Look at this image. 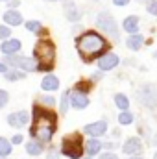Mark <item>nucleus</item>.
<instances>
[{
    "label": "nucleus",
    "mask_w": 157,
    "mask_h": 159,
    "mask_svg": "<svg viewBox=\"0 0 157 159\" xmlns=\"http://www.w3.org/2000/svg\"><path fill=\"white\" fill-rule=\"evenodd\" d=\"M56 129H57L56 113L35 104V107H34V122H32V128H30L32 137L41 141V143H50Z\"/></svg>",
    "instance_id": "obj_1"
},
{
    "label": "nucleus",
    "mask_w": 157,
    "mask_h": 159,
    "mask_svg": "<svg viewBox=\"0 0 157 159\" xmlns=\"http://www.w3.org/2000/svg\"><path fill=\"white\" fill-rule=\"evenodd\" d=\"M76 48H78L79 57L85 63H91L92 59H98L102 54L107 52L109 43L104 35H100L96 32H85L76 39Z\"/></svg>",
    "instance_id": "obj_2"
},
{
    "label": "nucleus",
    "mask_w": 157,
    "mask_h": 159,
    "mask_svg": "<svg viewBox=\"0 0 157 159\" xmlns=\"http://www.w3.org/2000/svg\"><path fill=\"white\" fill-rule=\"evenodd\" d=\"M34 57L37 61V70H41V72L52 70L54 61H56V46H54V43L48 39L37 41L35 48H34Z\"/></svg>",
    "instance_id": "obj_3"
},
{
    "label": "nucleus",
    "mask_w": 157,
    "mask_h": 159,
    "mask_svg": "<svg viewBox=\"0 0 157 159\" xmlns=\"http://www.w3.org/2000/svg\"><path fill=\"white\" fill-rule=\"evenodd\" d=\"M85 150V144L81 141V133L74 131L63 137L61 141V154L70 159H81V154Z\"/></svg>",
    "instance_id": "obj_4"
},
{
    "label": "nucleus",
    "mask_w": 157,
    "mask_h": 159,
    "mask_svg": "<svg viewBox=\"0 0 157 159\" xmlns=\"http://www.w3.org/2000/svg\"><path fill=\"white\" fill-rule=\"evenodd\" d=\"M2 61H4L7 67H11V69H20V70H24V72H35V70H37V61L32 59V57L20 56V54L4 56Z\"/></svg>",
    "instance_id": "obj_5"
},
{
    "label": "nucleus",
    "mask_w": 157,
    "mask_h": 159,
    "mask_svg": "<svg viewBox=\"0 0 157 159\" xmlns=\"http://www.w3.org/2000/svg\"><path fill=\"white\" fill-rule=\"evenodd\" d=\"M96 26L98 30H102L105 35H111L113 41H118V26L117 20L113 19V15L109 11H100L96 15Z\"/></svg>",
    "instance_id": "obj_6"
},
{
    "label": "nucleus",
    "mask_w": 157,
    "mask_h": 159,
    "mask_svg": "<svg viewBox=\"0 0 157 159\" xmlns=\"http://www.w3.org/2000/svg\"><path fill=\"white\" fill-rule=\"evenodd\" d=\"M137 100H139V104H142L144 107L154 109L157 106V85L155 83H144V85L139 89Z\"/></svg>",
    "instance_id": "obj_7"
},
{
    "label": "nucleus",
    "mask_w": 157,
    "mask_h": 159,
    "mask_svg": "<svg viewBox=\"0 0 157 159\" xmlns=\"http://www.w3.org/2000/svg\"><path fill=\"white\" fill-rule=\"evenodd\" d=\"M118 63H120V59H118V56L115 52H105V54H102V56L96 59L98 70H104V72H109V70L117 69Z\"/></svg>",
    "instance_id": "obj_8"
},
{
    "label": "nucleus",
    "mask_w": 157,
    "mask_h": 159,
    "mask_svg": "<svg viewBox=\"0 0 157 159\" xmlns=\"http://www.w3.org/2000/svg\"><path fill=\"white\" fill-rule=\"evenodd\" d=\"M105 131H107L105 120H96V122H91L83 128V133L89 137H102V135H105Z\"/></svg>",
    "instance_id": "obj_9"
},
{
    "label": "nucleus",
    "mask_w": 157,
    "mask_h": 159,
    "mask_svg": "<svg viewBox=\"0 0 157 159\" xmlns=\"http://www.w3.org/2000/svg\"><path fill=\"white\" fill-rule=\"evenodd\" d=\"M122 152L128 154V156H139V154H142V141L139 137L126 139V143L122 144Z\"/></svg>",
    "instance_id": "obj_10"
},
{
    "label": "nucleus",
    "mask_w": 157,
    "mask_h": 159,
    "mask_svg": "<svg viewBox=\"0 0 157 159\" xmlns=\"http://www.w3.org/2000/svg\"><path fill=\"white\" fill-rule=\"evenodd\" d=\"M28 122H30V115H28L26 111H15V113H9V115H7V124H9L11 128L20 129V128H24Z\"/></svg>",
    "instance_id": "obj_11"
},
{
    "label": "nucleus",
    "mask_w": 157,
    "mask_h": 159,
    "mask_svg": "<svg viewBox=\"0 0 157 159\" xmlns=\"http://www.w3.org/2000/svg\"><path fill=\"white\" fill-rule=\"evenodd\" d=\"M70 106H72L74 109H85V107L89 106V96H87V93H81L78 89L70 91Z\"/></svg>",
    "instance_id": "obj_12"
},
{
    "label": "nucleus",
    "mask_w": 157,
    "mask_h": 159,
    "mask_svg": "<svg viewBox=\"0 0 157 159\" xmlns=\"http://www.w3.org/2000/svg\"><path fill=\"white\" fill-rule=\"evenodd\" d=\"M20 48H22V44H20V41L19 39H13V37H9V39H6L2 43V46H0V50H2V54L4 56H11V54H19L20 52Z\"/></svg>",
    "instance_id": "obj_13"
},
{
    "label": "nucleus",
    "mask_w": 157,
    "mask_h": 159,
    "mask_svg": "<svg viewBox=\"0 0 157 159\" xmlns=\"http://www.w3.org/2000/svg\"><path fill=\"white\" fill-rule=\"evenodd\" d=\"M65 17H67V20H70V22H78L79 19H81V13H79L78 6L72 2V0H65Z\"/></svg>",
    "instance_id": "obj_14"
},
{
    "label": "nucleus",
    "mask_w": 157,
    "mask_h": 159,
    "mask_svg": "<svg viewBox=\"0 0 157 159\" xmlns=\"http://www.w3.org/2000/svg\"><path fill=\"white\" fill-rule=\"evenodd\" d=\"M2 19L6 20L7 26H20V24H22V15L17 11V7H9V9L4 13Z\"/></svg>",
    "instance_id": "obj_15"
},
{
    "label": "nucleus",
    "mask_w": 157,
    "mask_h": 159,
    "mask_svg": "<svg viewBox=\"0 0 157 159\" xmlns=\"http://www.w3.org/2000/svg\"><path fill=\"white\" fill-rule=\"evenodd\" d=\"M104 150V143L98 139V137H91L87 143H85V154L87 156H96V154H100Z\"/></svg>",
    "instance_id": "obj_16"
},
{
    "label": "nucleus",
    "mask_w": 157,
    "mask_h": 159,
    "mask_svg": "<svg viewBox=\"0 0 157 159\" xmlns=\"http://www.w3.org/2000/svg\"><path fill=\"white\" fill-rule=\"evenodd\" d=\"M41 89L43 91H57L59 89V80L57 76H54V74H46L44 78L41 80Z\"/></svg>",
    "instance_id": "obj_17"
},
{
    "label": "nucleus",
    "mask_w": 157,
    "mask_h": 159,
    "mask_svg": "<svg viewBox=\"0 0 157 159\" xmlns=\"http://www.w3.org/2000/svg\"><path fill=\"white\" fill-rule=\"evenodd\" d=\"M44 143H41L37 139H34V141H28L26 143V154L28 156H32V157H37L41 156L43 152H44V146H43Z\"/></svg>",
    "instance_id": "obj_18"
},
{
    "label": "nucleus",
    "mask_w": 157,
    "mask_h": 159,
    "mask_svg": "<svg viewBox=\"0 0 157 159\" xmlns=\"http://www.w3.org/2000/svg\"><path fill=\"white\" fill-rule=\"evenodd\" d=\"M139 17L137 15H129V17H126L124 19V22H122V28H124V32H128V34H135V32H139Z\"/></svg>",
    "instance_id": "obj_19"
},
{
    "label": "nucleus",
    "mask_w": 157,
    "mask_h": 159,
    "mask_svg": "<svg viewBox=\"0 0 157 159\" xmlns=\"http://www.w3.org/2000/svg\"><path fill=\"white\" fill-rule=\"evenodd\" d=\"M144 44V37L139 34V32H135V34H129V37L126 39V46L129 48V50H141V46Z\"/></svg>",
    "instance_id": "obj_20"
},
{
    "label": "nucleus",
    "mask_w": 157,
    "mask_h": 159,
    "mask_svg": "<svg viewBox=\"0 0 157 159\" xmlns=\"http://www.w3.org/2000/svg\"><path fill=\"white\" fill-rule=\"evenodd\" d=\"M24 76H26L24 70H20V69H11V67L4 72V80H6V81H19V80H24Z\"/></svg>",
    "instance_id": "obj_21"
},
{
    "label": "nucleus",
    "mask_w": 157,
    "mask_h": 159,
    "mask_svg": "<svg viewBox=\"0 0 157 159\" xmlns=\"http://www.w3.org/2000/svg\"><path fill=\"white\" fill-rule=\"evenodd\" d=\"M11 150H13V143L7 141L6 137H0V157L11 156Z\"/></svg>",
    "instance_id": "obj_22"
},
{
    "label": "nucleus",
    "mask_w": 157,
    "mask_h": 159,
    "mask_svg": "<svg viewBox=\"0 0 157 159\" xmlns=\"http://www.w3.org/2000/svg\"><path fill=\"white\" fill-rule=\"evenodd\" d=\"M69 106H70V91H63V94H61V98H59V111H61L63 115H67Z\"/></svg>",
    "instance_id": "obj_23"
},
{
    "label": "nucleus",
    "mask_w": 157,
    "mask_h": 159,
    "mask_svg": "<svg viewBox=\"0 0 157 159\" xmlns=\"http://www.w3.org/2000/svg\"><path fill=\"white\" fill-rule=\"evenodd\" d=\"M115 104H117V107L120 109V111H126V109H129V98H128L126 94H122V93L115 94Z\"/></svg>",
    "instance_id": "obj_24"
},
{
    "label": "nucleus",
    "mask_w": 157,
    "mask_h": 159,
    "mask_svg": "<svg viewBox=\"0 0 157 159\" xmlns=\"http://www.w3.org/2000/svg\"><path fill=\"white\" fill-rule=\"evenodd\" d=\"M118 124H120V126H129V124H133V113H129L128 109H126V111H120V115H118Z\"/></svg>",
    "instance_id": "obj_25"
},
{
    "label": "nucleus",
    "mask_w": 157,
    "mask_h": 159,
    "mask_svg": "<svg viewBox=\"0 0 157 159\" xmlns=\"http://www.w3.org/2000/svg\"><path fill=\"white\" fill-rule=\"evenodd\" d=\"M26 30L28 32H34V34H37V32H43V26H41L39 20H26Z\"/></svg>",
    "instance_id": "obj_26"
},
{
    "label": "nucleus",
    "mask_w": 157,
    "mask_h": 159,
    "mask_svg": "<svg viewBox=\"0 0 157 159\" xmlns=\"http://www.w3.org/2000/svg\"><path fill=\"white\" fill-rule=\"evenodd\" d=\"M37 102H43L44 106L52 107V106L56 104V98H54L52 94H39V96H37Z\"/></svg>",
    "instance_id": "obj_27"
},
{
    "label": "nucleus",
    "mask_w": 157,
    "mask_h": 159,
    "mask_svg": "<svg viewBox=\"0 0 157 159\" xmlns=\"http://www.w3.org/2000/svg\"><path fill=\"white\" fill-rule=\"evenodd\" d=\"M11 26H7V24H0V39L6 41L9 39V35H11V30H9Z\"/></svg>",
    "instance_id": "obj_28"
},
{
    "label": "nucleus",
    "mask_w": 157,
    "mask_h": 159,
    "mask_svg": "<svg viewBox=\"0 0 157 159\" xmlns=\"http://www.w3.org/2000/svg\"><path fill=\"white\" fill-rule=\"evenodd\" d=\"M91 87H92V83H91V81H79V83H76V87H74V89H78V91H81V93H89V91H91Z\"/></svg>",
    "instance_id": "obj_29"
},
{
    "label": "nucleus",
    "mask_w": 157,
    "mask_h": 159,
    "mask_svg": "<svg viewBox=\"0 0 157 159\" xmlns=\"http://www.w3.org/2000/svg\"><path fill=\"white\" fill-rule=\"evenodd\" d=\"M7 102H9V94H7V91L0 89V109H2V107H6V106H7Z\"/></svg>",
    "instance_id": "obj_30"
},
{
    "label": "nucleus",
    "mask_w": 157,
    "mask_h": 159,
    "mask_svg": "<svg viewBox=\"0 0 157 159\" xmlns=\"http://www.w3.org/2000/svg\"><path fill=\"white\" fill-rule=\"evenodd\" d=\"M146 11H148L150 15H155L157 17V0H150V2L146 4Z\"/></svg>",
    "instance_id": "obj_31"
},
{
    "label": "nucleus",
    "mask_w": 157,
    "mask_h": 159,
    "mask_svg": "<svg viewBox=\"0 0 157 159\" xmlns=\"http://www.w3.org/2000/svg\"><path fill=\"white\" fill-rule=\"evenodd\" d=\"M98 159H118V156L113 150H107V152H100L98 154Z\"/></svg>",
    "instance_id": "obj_32"
},
{
    "label": "nucleus",
    "mask_w": 157,
    "mask_h": 159,
    "mask_svg": "<svg viewBox=\"0 0 157 159\" xmlns=\"http://www.w3.org/2000/svg\"><path fill=\"white\" fill-rule=\"evenodd\" d=\"M22 141H24V137H22V135H20V133H17V135H15V137H13V139H11V143H13V144H20V143H22Z\"/></svg>",
    "instance_id": "obj_33"
},
{
    "label": "nucleus",
    "mask_w": 157,
    "mask_h": 159,
    "mask_svg": "<svg viewBox=\"0 0 157 159\" xmlns=\"http://www.w3.org/2000/svg\"><path fill=\"white\" fill-rule=\"evenodd\" d=\"M46 159H59V154H57L56 150H50V152L46 154Z\"/></svg>",
    "instance_id": "obj_34"
},
{
    "label": "nucleus",
    "mask_w": 157,
    "mask_h": 159,
    "mask_svg": "<svg viewBox=\"0 0 157 159\" xmlns=\"http://www.w3.org/2000/svg\"><path fill=\"white\" fill-rule=\"evenodd\" d=\"M113 4L118 6V7H124V6H128V4H129V0H113Z\"/></svg>",
    "instance_id": "obj_35"
},
{
    "label": "nucleus",
    "mask_w": 157,
    "mask_h": 159,
    "mask_svg": "<svg viewBox=\"0 0 157 159\" xmlns=\"http://www.w3.org/2000/svg\"><path fill=\"white\" fill-rule=\"evenodd\" d=\"M102 74H104V70H100V72H94V74L91 76V80H92V81H98V80H102Z\"/></svg>",
    "instance_id": "obj_36"
},
{
    "label": "nucleus",
    "mask_w": 157,
    "mask_h": 159,
    "mask_svg": "<svg viewBox=\"0 0 157 159\" xmlns=\"http://www.w3.org/2000/svg\"><path fill=\"white\" fill-rule=\"evenodd\" d=\"M104 148H105V150H115V143L107 141V143H104Z\"/></svg>",
    "instance_id": "obj_37"
},
{
    "label": "nucleus",
    "mask_w": 157,
    "mask_h": 159,
    "mask_svg": "<svg viewBox=\"0 0 157 159\" xmlns=\"http://www.w3.org/2000/svg\"><path fill=\"white\" fill-rule=\"evenodd\" d=\"M7 6L9 7H17V6H20V2L19 0H7Z\"/></svg>",
    "instance_id": "obj_38"
},
{
    "label": "nucleus",
    "mask_w": 157,
    "mask_h": 159,
    "mask_svg": "<svg viewBox=\"0 0 157 159\" xmlns=\"http://www.w3.org/2000/svg\"><path fill=\"white\" fill-rule=\"evenodd\" d=\"M6 70H7V65H6L4 61H0V74H4Z\"/></svg>",
    "instance_id": "obj_39"
},
{
    "label": "nucleus",
    "mask_w": 157,
    "mask_h": 159,
    "mask_svg": "<svg viewBox=\"0 0 157 159\" xmlns=\"http://www.w3.org/2000/svg\"><path fill=\"white\" fill-rule=\"evenodd\" d=\"M152 143H154V146H157V133L152 137Z\"/></svg>",
    "instance_id": "obj_40"
},
{
    "label": "nucleus",
    "mask_w": 157,
    "mask_h": 159,
    "mask_svg": "<svg viewBox=\"0 0 157 159\" xmlns=\"http://www.w3.org/2000/svg\"><path fill=\"white\" fill-rule=\"evenodd\" d=\"M129 159H144V157H142V156L139 154V156H129Z\"/></svg>",
    "instance_id": "obj_41"
},
{
    "label": "nucleus",
    "mask_w": 157,
    "mask_h": 159,
    "mask_svg": "<svg viewBox=\"0 0 157 159\" xmlns=\"http://www.w3.org/2000/svg\"><path fill=\"white\" fill-rule=\"evenodd\" d=\"M81 159H94L92 156H85V157H81Z\"/></svg>",
    "instance_id": "obj_42"
},
{
    "label": "nucleus",
    "mask_w": 157,
    "mask_h": 159,
    "mask_svg": "<svg viewBox=\"0 0 157 159\" xmlns=\"http://www.w3.org/2000/svg\"><path fill=\"white\" fill-rule=\"evenodd\" d=\"M139 2H144V4H148V2H150V0H139Z\"/></svg>",
    "instance_id": "obj_43"
},
{
    "label": "nucleus",
    "mask_w": 157,
    "mask_h": 159,
    "mask_svg": "<svg viewBox=\"0 0 157 159\" xmlns=\"http://www.w3.org/2000/svg\"><path fill=\"white\" fill-rule=\"evenodd\" d=\"M154 57H155V59H157V50H155V52H154Z\"/></svg>",
    "instance_id": "obj_44"
},
{
    "label": "nucleus",
    "mask_w": 157,
    "mask_h": 159,
    "mask_svg": "<svg viewBox=\"0 0 157 159\" xmlns=\"http://www.w3.org/2000/svg\"><path fill=\"white\" fill-rule=\"evenodd\" d=\"M154 159H157V152H155V154H154Z\"/></svg>",
    "instance_id": "obj_45"
},
{
    "label": "nucleus",
    "mask_w": 157,
    "mask_h": 159,
    "mask_svg": "<svg viewBox=\"0 0 157 159\" xmlns=\"http://www.w3.org/2000/svg\"><path fill=\"white\" fill-rule=\"evenodd\" d=\"M48 2H57V0H48Z\"/></svg>",
    "instance_id": "obj_46"
},
{
    "label": "nucleus",
    "mask_w": 157,
    "mask_h": 159,
    "mask_svg": "<svg viewBox=\"0 0 157 159\" xmlns=\"http://www.w3.org/2000/svg\"><path fill=\"white\" fill-rule=\"evenodd\" d=\"M0 2H7V0H0Z\"/></svg>",
    "instance_id": "obj_47"
},
{
    "label": "nucleus",
    "mask_w": 157,
    "mask_h": 159,
    "mask_svg": "<svg viewBox=\"0 0 157 159\" xmlns=\"http://www.w3.org/2000/svg\"><path fill=\"white\" fill-rule=\"evenodd\" d=\"M0 159H4V157H0Z\"/></svg>",
    "instance_id": "obj_48"
}]
</instances>
